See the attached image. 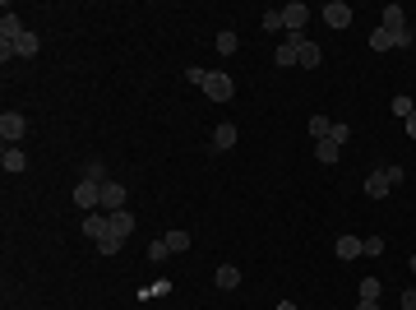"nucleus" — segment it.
<instances>
[{
    "instance_id": "15",
    "label": "nucleus",
    "mask_w": 416,
    "mask_h": 310,
    "mask_svg": "<svg viewBox=\"0 0 416 310\" xmlns=\"http://www.w3.org/2000/svg\"><path fill=\"white\" fill-rule=\"evenodd\" d=\"M213 282H217V287H222V292H231V287L241 282V269H236V264H222V269H217V273H213Z\"/></svg>"
},
{
    "instance_id": "30",
    "label": "nucleus",
    "mask_w": 416,
    "mask_h": 310,
    "mask_svg": "<svg viewBox=\"0 0 416 310\" xmlns=\"http://www.w3.org/2000/svg\"><path fill=\"white\" fill-rule=\"evenodd\" d=\"M402 130H407V135H412V139H416V111H412V116H407V121H402Z\"/></svg>"
},
{
    "instance_id": "11",
    "label": "nucleus",
    "mask_w": 416,
    "mask_h": 310,
    "mask_svg": "<svg viewBox=\"0 0 416 310\" xmlns=\"http://www.w3.org/2000/svg\"><path fill=\"white\" fill-rule=\"evenodd\" d=\"M0 167L10 171V176H19V171L28 167V157H23V148H19V144H5V153H0Z\"/></svg>"
},
{
    "instance_id": "21",
    "label": "nucleus",
    "mask_w": 416,
    "mask_h": 310,
    "mask_svg": "<svg viewBox=\"0 0 416 310\" xmlns=\"http://www.w3.org/2000/svg\"><path fill=\"white\" fill-rule=\"evenodd\" d=\"M361 255H375L379 260L384 255V236H361Z\"/></svg>"
},
{
    "instance_id": "1",
    "label": "nucleus",
    "mask_w": 416,
    "mask_h": 310,
    "mask_svg": "<svg viewBox=\"0 0 416 310\" xmlns=\"http://www.w3.org/2000/svg\"><path fill=\"white\" fill-rule=\"evenodd\" d=\"M204 93L213 97V102H231V97H236V84H231V75H222V70H208Z\"/></svg>"
},
{
    "instance_id": "26",
    "label": "nucleus",
    "mask_w": 416,
    "mask_h": 310,
    "mask_svg": "<svg viewBox=\"0 0 416 310\" xmlns=\"http://www.w3.org/2000/svg\"><path fill=\"white\" fill-rule=\"evenodd\" d=\"M361 301H379V278H361Z\"/></svg>"
},
{
    "instance_id": "6",
    "label": "nucleus",
    "mask_w": 416,
    "mask_h": 310,
    "mask_svg": "<svg viewBox=\"0 0 416 310\" xmlns=\"http://www.w3.org/2000/svg\"><path fill=\"white\" fill-rule=\"evenodd\" d=\"M306 19H310V10L301 5V0L282 5V23H287V32H306Z\"/></svg>"
},
{
    "instance_id": "14",
    "label": "nucleus",
    "mask_w": 416,
    "mask_h": 310,
    "mask_svg": "<svg viewBox=\"0 0 416 310\" xmlns=\"http://www.w3.org/2000/svg\"><path fill=\"white\" fill-rule=\"evenodd\" d=\"M319 61H324V51H319V47H315V42L306 37V42H301V51H296V65H306V70H315Z\"/></svg>"
},
{
    "instance_id": "33",
    "label": "nucleus",
    "mask_w": 416,
    "mask_h": 310,
    "mask_svg": "<svg viewBox=\"0 0 416 310\" xmlns=\"http://www.w3.org/2000/svg\"><path fill=\"white\" fill-rule=\"evenodd\" d=\"M412 273H416V255H412Z\"/></svg>"
},
{
    "instance_id": "10",
    "label": "nucleus",
    "mask_w": 416,
    "mask_h": 310,
    "mask_svg": "<svg viewBox=\"0 0 416 310\" xmlns=\"http://www.w3.org/2000/svg\"><path fill=\"white\" fill-rule=\"evenodd\" d=\"M388 190H393V181H388V167H379V171H370V176H366V195H370V200H384Z\"/></svg>"
},
{
    "instance_id": "28",
    "label": "nucleus",
    "mask_w": 416,
    "mask_h": 310,
    "mask_svg": "<svg viewBox=\"0 0 416 310\" xmlns=\"http://www.w3.org/2000/svg\"><path fill=\"white\" fill-rule=\"evenodd\" d=\"M185 79H190L195 88H204V79H208V70H199V65H190V70H185Z\"/></svg>"
},
{
    "instance_id": "25",
    "label": "nucleus",
    "mask_w": 416,
    "mask_h": 310,
    "mask_svg": "<svg viewBox=\"0 0 416 310\" xmlns=\"http://www.w3.org/2000/svg\"><path fill=\"white\" fill-rule=\"evenodd\" d=\"M264 32H287V23H282V10H268V14H264Z\"/></svg>"
},
{
    "instance_id": "3",
    "label": "nucleus",
    "mask_w": 416,
    "mask_h": 310,
    "mask_svg": "<svg viewBox=\"0 0 416 310\" xmlns=\"http://www.w3.org/2000/svg\"><path fill=\"white\" fill-rule=\"evenodd\" d=\"M379 28L393 32V37L412 32V28H407V10H402V5H384V14H379Z\"/></svg>"
},
{
    "instance_id": "2",
    "label": "nucleus",
    "mask_w": 416,
    "mask_h": 310,
    "mask_svg": "<svg viewBox=\"0 0 416 310\" xmlns=\"http://www.w3.org/2000/svg\"><path fill=\"white\" fill-rule=\"evenodd\" d=\"M23 135H28V121H23L19 111H5V116H0V139H5V144H19Z\"/></svg>"
},
{
    "instance_id": "29",
    "label": "nucleus",
    "mask_w": 416,
    "mask_h": 310,
    "mask_svg": "<svg viewBox=\"0 0 416 310\" xmlns=\"http://www.w3.org/2000/svg\"><path fill=\"white\" fill-rule=\"evenodd\" d=\"M402 310H416V287H407V292H402Z\"/></svg>"
},
{
    "instance_id": "27",
    "label": "nucleus",
    "mask_w": 416,
    "mask_h": 310,
    "mask_svg": "<svg viewBox=\"0 0 416 310\" xmlns=\"http://www.w3.org/2000/svg\"><path fill=\"white\" fill-rule=\"evenodd\" d=\"M328 139H333V144H347V139H352V130H347V125H338V121H333V130H328Z\"/></svg>"
},
{
    "instance_id": "31",
    "label": "nucleus",
    "mask_w": 416,
    "mask_h": 310,
    "mask_svg": "<svg viewBox=\"0 0 416 310\" xmlns=\"http://www.w3.org/2000/svg\"><path fill=\"white\" fill-rule=\"evenodd\" d=\"M356 310H379V301H356Z\"/></svg>"
},
{
    "instance_id": "5",
    "label": "nucleus",
    "mask_w": 416,
    "mask_h": 310,
    "mask_svg": "<svg viewBox=\"0 0 416 310\" xmlns=\"http://www.w3.org/2000/svg\"><path fill=\"white\" fill-rule=\"evenodd\" d=\"M125 200H130V195H125L121 181H107V186H102V213H121Z\"/></svg>"
},
{
    "instance_id": "32",
    "label": "nucleus",
    "mask_w": 416,
    "mask_h": 310,
    "mask_svg": "<svg viewBox=\"0 0 416 310\" xmlns=\"http://www.w3.org/2000/svg\"><path fill=\"white\" fill-rule=\"evenodd\" d=\"M277 310H296V301H277Z\"/></svg>"
},
{
    "instance_id": "23",
    "label": "nucleus",
    "mask_w": 416,
    "mask_h": 310,
    "mask_svg": "<svg viewBox=\"0 0 416 310\" xmlns=\"http://www.w3.org/2000/svg\"><path fill=\"white\" fill-rule=\"evenodd\" d=\"M121 246H125V241H121V236H102V241H97V255H121Z\"/></svg>"
},
{
    "instance_id": "12",
    "label": "nucleus",
    "mask_w": 416,
    "mask_h": 310,
    "mask_svg": "<svg viewBox=\"0 0 416 310\" xmlns=\"http://www.w3.org/2000/svg\"><path fill=\"white\" fill-rule=\"evenodd\" d=\"M130 232H135V213H130V209H121V213H111V236H121V241H125Z\"/></svg>"
},
{
    "instance_id": "4",
    "label": "nucleus",
    "mask_w": 416,
    "mask_h": 310,
    "mask_svg": "<svg viewBox=\"0 0 416 310\" xmlns=\"http://www.w3.org/2000/svg\"><path fill=\"white\" fill-rule=\"evenodd\" d=\"M19 37H23V23H19V14L5 5V10H0V42H5V47H14Z\"/></svg>"
},
{
    "instance_id": "22",
    "label": "nucleus",
    "mask_w": 416,
    "mask_h": 310,
    "mask_svg": "<svg viewBox=\"0 0 416 310\" xmlns=\"http://www.w3.org/2000/svg\"><path fill=\"white\" fill-rule=\"evenodd\" d=\"M217 51H222V56L241 51V37H236V32H217Z\"/></svg>"
},
{
    "instance_id": "19",
    "label": "nucleus",
    "mask_w": 416,
    "mask_h": 310,
    "mask_svg": "<svg viewBox=\"0 0 416 310\" xmlns=\"http://www.w3.org/2000/svg\"><path fill=\"white\" fill-rule=\"evenodd\" d=\"M167 246H171V255H185V250H190V232L171 227V232H167Z\"/></svg>"
},
{
    "instance_id": "9",
    "label": "nucleus",
    "mask_w": 416,
    "mask_h": 310,
    "mask_svg": "<svg viewBox=\"0 0 416 310\" xmlns=\"http://www.w3.org/2000/svg\"><path fill=\"white\" fill-rule=\"evenodd\" d=\"M236 139H241V130H236L231 121H222V125L213 130V153H227V148H236Z\"/></svg>"
},
{
    "instance_id": "7",
    "label": "nucleus",
    "mask_w": 416,
    "mask_h": 310,
    "mask_svg": "<svg viewBox=\"0 0 416 310\" xmlns=\"http://www.w3.org/2000/svg\"><path fill=\"white\" fill-rule=\"evenodd\" d=\"M111 232V213H83V236H92V241H102V236Z\"/></svg>"
},
{
    "instance_id": "8",
    "label": "nucleus",
    "mask_w": 416,
    "mask_h": 310,
    "mask_svg": "<svg viewBox=\"0 0 416 310\" xmlns=\"http://www.w3.org/2000/svg\"><path fill=\"white\" fill-rule=\"evenodd\" d=\"M319 14H324V23H328V28H347V23H352V5L333 0V5H324Z\"/></svg>"
},
{
    "instance_id": "16",
    "label": "nucleus",
    "mask_w": 416,
    "mask_h": 310,
    "mask_svg": "<svg viewBox=\"0 0 416 310\" xmlns=\"http://www.w3.org/2000/svg\"><path fill=\"white\" fill-rule=\"evenodd\" d=\"M306 130H310V139L319 144V139H328V130H333V121H328V116H310V121H306Z\"/></svg>"
},
{
    "instance_id": "13",
    "label": "nucleus",
    "mask_w": 416,
    "mask_h": 310,
    "mask_svg": "<svg viewBox=\"0 0 416 310\" xmlns=\"http://www.w3.org/2000/svg\"><path fill=\"white\" fill-rule=\"evenodd\" d=\"M333 250H338L342 264H347V260H361V236H338V246H333Z\"/></svg>"
},
{
    "instance_id": "18",
    "label": "nucleus",
    "mask_w": 416,
    "mask_h": 310,
    "mask_svg": "<svg viewBox=\"0 0 416 310\" xmlns=\"http://www.w3.org/2000/svg\"><path fill=\"white\" fill-rule=\"evenodd\" d=\"M83 181H97V186H107V162H83Z\"/></svg>"
},
{
    "instance_id": "17",
    "label": "nucleus",
    "mask_w": 416,
    "mask_h": 310,
    "mask_svg": "<svg viewBox=\"0 0 416 310\" xmlns=\"http://www.w3.org/2000/svg\"><path fill=\"white\" fill-rule=\"evenodd\" d=\"M338 153H342V144H333V139L315 144V157H319V162H338Z\"/></svg>"
},
{
    "instance_id": "20",
    "label": "nucleus",
    "mask_w": 416,
    "mask_h": 310,
    "mask_svg": "<svg viewBox=\"0 0 416 310\" xmlns=\"http://www.w3.org/2000/svg\"><path fill=\"white\" fill-rule=\"evenodd\" d=\"M148 260H153V264L171 260V246H167V236H157V241H148Z\"/></svg>"
},
{
    "instance_id": "24",
    "label": "nucleus",
    "mask_w": 416,
    "mask_h": 310,
    "mask_svg": "<svg viewBox=\"0 0 416 310\" xmlns=\"http://www.w3.org/2000/svg\"><path fill=\"white\" fill-rule=\"evenodd\" d=\"M412 97H407V93H398V97H393V116H398V121H407V116H412Z\"/></svg>"
}]
</instances>
